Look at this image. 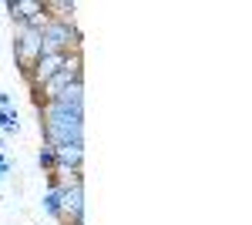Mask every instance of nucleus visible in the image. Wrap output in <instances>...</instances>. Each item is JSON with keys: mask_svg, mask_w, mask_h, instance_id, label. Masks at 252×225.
Segmentation results:
<instances>
[{"mask_svg": "<svg viewBox=\"0 0 252 225\" xmlns=\"http://www.w3.org/2000/svg\"><path fill=\"white\" fill-rule=\"evenodd\" d=\"M40 134L54 148L84 141V111L64 108L58 101H44L40 104Z\"/></svg>", "mask_w": 252, "mask_h": 225, "instance_id": "obj_1", "label": "nucleus"}, {"mask_svg": "<svg viewBox=\"0 0 252 225\" xmlns=\"http://www.w3.org/2000/svg\"><path fill=\"white\" fill-rule=\"evenodd\" d=\"M81 51V31L74 20H47L40 31V54H74Z\"/></svg>", "mask_w": 252, "mask_h": 225, "instance_id": "obj_2", "label": "nucleus"}, {"mask_svg": "<svg viewBox=\"0 0 252 225\" xmlns=\"http://www.w3.org/2000/svg\"><path fill=\"white\" fill-rule=\"evenodd\" d=\"M37 57H40V31L27 27V24H14V61H17V71L24 77L31 74Z\"/></svg>", "mask_w": 252, "mask_h": 225, "instance_id": "obj_3", "label": "nucleus"}, {"mask_svg": "<svg viewBox=\"0 0 252 225\" xmlns=\"http://www.w3.org/2000/svg\"><path fill=\"white\" fill-rule=\"evenodd\" d=\"M61 212H64V222L84 225V178L61 185Z\"/></svg>", "mask_w": 252, "mask_h": 225, "instance_id": "obj_4", "label": "nucleus"}, {"mask_svg": "<svg viewBox=\"0 0 252 225\" xmlns=\"http://www.w3.org/2000/svg\"><path fill=\"white\" fill-rule=\"evenodd\" d=\"M7 10H10L14 24H27L37 14H44V0H7Z\"/></svg>", "mask_w": 252, "mask_h": 225, "instance_id": "obj_5", "label": "nucleus"}, {"mask_svg": "<svg viewBox=\"0 0 252 225\" xmlns=\"http://www.w3.org/2000/svg\"><path fill=\"white\" fill-rule=\"evenodd\" d=\"M58 165H64V168H71V171H81V165H84V141L61 145L58 148Z\"/></svg>", "mask_w": 252, "mask_h": 225, "instance_id": "obj_6", "label": "nucleus"}, {"mask_svg": "<svg viewBox=\"0 0 252 225\" xmlns=\"http://www.w3.org/2000/svg\"><path fill=\"white\" fill-rule=\"evenodd\" d=\"M40 208H44V215L47 219H58V222H64V212H61V185H51L44 188V195H40Z\"/></svg>", "mask_w": 252, "mask_h": 225, "instance_id": "obj_7", "label": "nucleus"}, {"mask_svg": "<svg viewBox=\"0 0 252 225\" xmlns=\"http://www.w3.org/2000/svg\"><path fill=\"white\" fill-rule=\"evenodd\" d=\"M58 104L64 108H74V111H84V81H74V84H67L64 91L54 97Z\"/></svg>", "mask_w": 252, "mask_h": 225, "instance_id": "obj_8", "label": "nucleus"}, {"mask_svg": "<svg viewBox=\"0 0 252 225\" xmlns=\"http://www.w3.org/2000/svg\"><path fill=\"white\" fill-rule=\"evenodd\" d=\"M74 10H78L74 0H44L47 20H74Z\"/></svg>", "mask_w": 252, "mask_h": 225, "instance_id": "obj_9", "label": "nucleus"}, {"mask_svg": "<svg viewBox=\"0 0 252 225\" xmlns=\"http://www.w3.org/2000/svg\"><path fill=\"white\" fill-rule=\"evenodd\" d=\"M0 131H3V134H20L17 108H0Z\"/></svg>", "mask_w": 252, "mask_h": 225, "instance_id": "obj_10", "label": "nucleus"}, {"mask_svg": "<svg viewBox=\"0 0 252 225\" xmlns=\"http://www.w3.org/2000/svg\"><path fill=\"white\" fill-rule=\"evenodd\" d=\"M37 165L44 168V175H51V171H54V165H58V148L44 141V145H40V151H37Z\"/></svg>", "mask_w": 252, "mask_h": 225, "instance_id": "obj_11", "label": "nucleus"}, {"mask_svg": "<svg viewBox=\"0 0 252 225\" xmlns=\"http://www.w3.org/2000/svg\"><path fill=\"white\" fill-rule=\"evenodd\" d=\"M7 178H10V158L0 155V182H7Z\"/></svg>", "mask_w": 252, "mask_h": 225, "instance_id": "obj_12", "label": "nucleus"}, {"mask_svg": "<svg viewBox=\"0 0 252 225\" xmlns=\"http://www.w3.org/2000/svg\"><path fill=\"white\" fill-rule=\"evenodd\" d=\"M0 108H17V104H14V97H10V94H0Z\"/></svg>", "mask_w": 252, "mask_h": 225, "instance_id": "obj_13", "label": "nucleus"}, {"mask_svg": "<svg viewBox=\"0 0 252 225\" xmlns=\"http://www.w3.org/2000/svg\"><path fill=\"white\" fill-rule=\"evenodd\" d=\"M0 155H3V138H0Z\"/></svg>", "mask_w": 252, "mask_h": 225, "instance_id": "obj_14", "label": "nucleus"}]
</instances>
